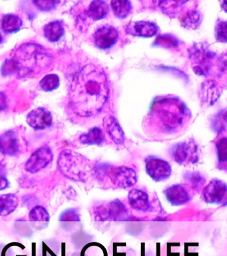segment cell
I'll return each instance as SVG.
<instances>
[{
  "instance_id": "31",
  "label": "cell",
  "mask_w": 227,
  "mask_h": 256,
  "mask_svg": "<svg viewBox=\"0 0 227 256\" xmlns=\"http://www.w3.org/2000/svg\"><path fill=\"white\" fill-rule=\"evenodd\" d=\"M80 214L78 210L75 208L65 210L59 217V221L61 222H80Z\"/></svg>"
},
{
  "instance_id": "22",
  "label": "cell",
  "mask_w": 227,
  "mask_h": 256,
  "mask_svg": "<svg viewBox=\"0 0 227 256\" xmlns=\"http://www.w3.org/2000/svg\"><path fill=\"white\" fill-rule=\"evenodd\" d=\"M109 10V6L103 1H93L87 11V16L93 20H99L106 17Z\"/></svg>"
},
{
  "instance_id": "17",
  "label": "cell",
  "mask_w": 227,
  "mask_h": 256,
  "mask_svg": "<svg viewBox=\"0 0 227 256\" xmlns=\"http://www.w3.org/2000/svg\"><path fill=\"white\" fill-rule=\"evenodd\" d=\"M103 126L111 139L117 144H122L125 142V134L116 118L109 116L103 120Z\"/></svg>"
},
{
  "instance_id": "8",
  "label": "cell",
  "mask_w": 227,
  "mask_h": 256,
  "mask_svg": "<svg viewBox=\"0 0 227 256\" xmlns=\"http://www.w3.org/2000/svg\"><path fill=\"white\" fill-rule=\"evenodd\" d=\"M53 156L50 148L43 146L31 154L25 164V169L31 174L45 169L52 162Z\"/></svg>"
},
{
  "instance_id": "20",
  "label": "cell",
  "mask_w": 227,
  "mask_h": 256,
  "mask_svg": "<svg viewBox=\"0 0 227 256\" xmlns=\"http://www.w3.org/2000/svg\"><path fill=\"white\" fill-rule=\"evenodd\" d=\"M183 178L188 187L197 192L200 191L207 182L205 176L201 172L197 171L186 172L183 174Z\"/></svg>"
},
{
  "instance_id": "24",
  "label": "cell",
  "mask_w": 227,
  "mask_h": 256,
  "mask_svg": "<svg viewBox=\"0 0 227 256\" xmlns=\"http://www.w3.org/2000/svg\"><path fill=\"white\" fill-rule=\"evenodd\" d=\"M105 140L102 130L99 128H93L86 134H83L79 137V141L82 144L87 145H100Z\"/></svg>"
},
{
  "instance_id": "12",
  "label": "cell",
  "mask_w": 227,
  "mask_h": 256,
  "mask_svg": "<svg viewBox=\"0 0 227 256\" xmlns=\"http://www.w3.org/2000/svg\"><path fill=\"white\" fill-rule=\"evenodd\" d=\"M119 38V33L113 26H101L93 35L94 43L97 48L106 50L114 46Z\"/></svg>"
},
{
  "instance_id": "6",
  "label": "cell",
  "mask_w": 227,
  "mask_h": 256,
  "mask_svg": "<svg viewBox=\"0 0 227 256\" xmlns=\"http://www.w3.org/2000/svg\"><path fill=\"white\" fill-rule=\"evenodd\" d=\"M145 170L149 177L157 182L168 179L172 172L168 162L153 156H149L145 160Z\"/></svg>"
},
{
  "instance_id": "33",
  "label": "cell",
  "mask_w": 227,
  "mask_h": 256,
  "mask_svg": "<svg viewBox=\"0 0 227 256\" xmlns=\"http://www.w3.org/2000/svg\"><path fill=\"white\" fill-rule=\"evenodd\" d=\"M33 4L41 11L48 12L53 9L59 2L53 0H37L33 2Z\"/></svg>"
},
{
  "instance_id": "26",
  "label": "cell",
  "mask_w": 227,
  "mask_h": 256,
  "mask_svg": "<svg viewBox=\"0 0 227 256\" xmlns=\"http://www.w3.org/2000/svg\"><path fill=\"white\" fill-rule=\"evenodd\" d=\"M113 13L119 18H126L132 10V5L127 0H115L111 2Z\"/></svg>"
},
{
  "instance_id": "19",
  "label": "cell",
  "mask_w": 227,
  "mask_h": 256,
  "mask_svg": "<svg viewBox=\"0 0 227 256\" xmlns=\"http://www.w3.org/2000/svg\"><path fill=\"white\" fill-rule=\"evenodd\" d=\"M19 200L15 194H7L0 196V216H7L12 214L18 206Z\"/></svg>"
},
{
  "instance_id": "11",
  "label": "cell",
  "mask_w": 227,
  "mask_h": 256,
  "mask_svg": "<svg viewBox=\"0 0 227 256\" xmlns=\"http://www.w3.org/2000/svg\"><path fill=\"white\" fill-rule=\"evenodd\" d=\"M112 183L117 187L128 188L137 183L136 172L132 168L127 166H119L112 168L109 171Z\"/></svg>"
},
{
  "instance_id": "5",
  "label": "cell",
  "mask_w": 227,
  "mask_h": 256,
  "mask_svg": "<svg viewBox=\"0 0 227 256\" xmlns=\"http://www.w3.org/2000/svg\"><path fill=\"white\" fill-rule=\"evenodd\" d=\"M169 152L171 158L179 165H190L199 162V147L193 140H189L175 144Z\"/></svg>"
},
{
  "instance_id": "30",
  "label": "cell",
  "mask_w": 227,
  "mask_h": 256,
  "mask_svg": "<svg viewBox=\"0 0 227 256\" xmlns=\"http://www.w3.org/2000/svg\"><path fill=\"white\" fill-rule=\"evenodd\" d=\"M182 22L185 28L194 29L201 22V14L197 11L189 12L183 18Z\"/></svg>"
},
{
  "instance_id": "10",
  "label": "cell",
  "mask_w": 227,
  "mask_h": 256,
  "mask_svg": "<svg viewBox=\"0 0 227 256\" xmlns=\"http://www.w3.org/2000/svg\"><path fill=\"white\" fill-rule=\"evenodd\" d=\"M227 193L226 183L222 180L214 179L203 190V198L207 203L221 204L226 198Z\"/></svg>"
},
{
  "instance_id": "7",
  "label": "cell",
  "mask_w": 227,
  "mask_h": 256,
  "mask_svg": "<svg viewBox=\"0 0 227 256\" xmlns=\"http://www.w3.org/2000/svg\"><path fill=\"white\" fill-rule=\"evenodd\" d=\"M215 54L205 48L196 47L191 54L194 71L199 75H208L215 61Z\"/></svg>"
},
{
  "instance_id": "15",
  "label": "cell",
  "mask_w": 227,
  "mask_h": 256,
  "mask_svg": "<svg viewBox=\"0 0 227 256\" xmlns=\"http://www.w3.org/2000/svg\"><path fill=\"white\" fill-rule=\"evenodd\" d=\"M158 29V26L154 22L147 21L130 22L126 26L127 33L139 37H153L156 35Z\"/></svg>"
},
{
  "instance_id": "4",
  "label": "cell",
  "mask_w": 227,
  "mask_h": 256,
  "mask_svg": "<svg viewBox=\"0 0 227 256\" xmlns=\"http://www.w3.org/2000/svg\"><path fill=\"white\" fill-rule=\"evenodd\" d=\"M58 170L65 177L74 181L86 180L90 166L84 157L70 150L63 151L57 162Z\"/></svg>"
},
{
  "instance_id": "25",
  "label": "cell",
  "mask_w": 227,
  "mask_h": 256,
  "mask_svg": "<svg viewBox=\"0 0 227 256\" xmlns=\"http://www.w3.org/2000/svg\"><path fill=\"white\" fill-rule=\"evenodd\" d=\"M1 26V29L5 33H15L20 30L22 26V21L19 16L13 14H7L3 16Z\"/></svg>"
},
{
  "instance_id": "34",
  "label": "cell",
  "mask_w": 227,
  "mask_h": 256,
  "mask_svg": "<svg viewBox=\"0 0 227 256\" xmlns=\"http://www.w3.org/2000/svg\"><path fill=\"white\" fill-rule=\"evenodd\" d=\"M216 38L219 42L227 41V22L220 21L217 22L216 26Z\"/></svg>"
},
{
  "instance_id": "13",
  "label": "cell",
  "mask_w": 227,
  "mask_h": 256,
  "mask_svg": "<svg viewBox=\"0 0 227 256\" xmlns=\"http://www.w3.org/2000/svg\"><path fill=\"white\" fill-rule=\"evenodd\" d=\"M167 201L173 206L184 205L191 200V194L187 186L175 184L163 192Z\"/></svg>"
},
{
  "instance_id": "1",
  "label": "cell",
  "mask_w": 227,
  "mask_h": 256,
  "mask_svg": "<svg viewBox=\"0 0 227 256\" xmlns=\"http://www.w3.org/2000/svg\"><path fill=\"white\" fill-rule=\"evenodd\" d=\"M109 88L106 74L95 64H87L73 76L69 86L71 108L81 117L98 114L108 100Z\"/></svg>"
},
{
  "instance_id": "35",
  "label": "cell",
  "mask_w": 227,
  "mask_h": 256,
  "mask_svg": "<svg viewBox=\"0 0 227 256\" xmlns=\"http://www.w3.org/2000/svg\"><path fill=\"white\" fill-rule=\"evenodd\" d=\"M217 152H218L219 161L221 164L227 162V140L223 138L217 145Z\"/></svg>"
},
{
  "instance_id": "9",
  "label": "cell",
  "mask_w": 227,
  "mask_h": 256,
  "mask_svg": "<svg viewBox=\"0 0 227 256\" xmlns=\"http://www.w3.org/2000/svg\"><path fill=\"white\" fill-rule=\"evenodd\" d=\"M22 151L20 137L15 130H9L0 135V154L16 156Z\"/></svg>"
},
{
  "instance_id": "18",
  "label": "cell",
  "mask_w": 227,
  "mask_h": 256,
  "mask_svg": "<svg viewBox=\"0 0 227 256\" xmlns=\"http://www.w3.org/2000/svg\"><path fill=\"white\" fill-rule=\"evenodd\" d=\"M129 205L133 209L139 211L146 212L150 208L148 194L139 189H134L128 194Z\"/></svg>"
},
{
  "instance_id": "32",
  "label": "cell",
  "mask_w": 227,
  "mask_h": 256,
  "mask_svg": "<svg viewBox=\"0 0 227 256\" xmlns=\"http://www.w3.org/2000/svg\"><path fill=\"white\" fill-rule=\"evenodd\" d=\"M61 246L57 242H43V256H59L61 254Z\"/></svg>"
},
{
  "instance_id": "37",
  "label": "cell",
  "mask_w": 227,
  "mask_h": 256,
  "mask_svg": "<svg viewBox=\"0 0 227 256\" xmlns=\"http://www.w3.org/2000/svg\"><path fill=\"white\" fill-rule=\"evenodd\" d=\"M7 106V98L3 92H0V112L6 109Z\"/></svg>"
},
{
  "instance_id": "21",
  "label": "cell",
  "mask_w": 227,
  "mask_h": 256,
  "mask_svg": "<svg viewBox=\"0 0 227 256\" xmlns=\"http://www.w3.org/2000/svg\"><path fill=\"white\" fill-rule=\"evenodd\" d=\"M109 220L119 221L127 215L126 207L122 202L115 200L106 205Z\"/></svg>"
},
{
  "instance_id": "27",
  "label": "cell",
  "mask_w": 227,
  "mask_h": 256,
  "mask_svg": "<svg viewBox=\"0 0 227 256\" xmlns=\"http://www.w3.org/2000/svg\"><path fill=\"white\" fill-rule=\"evenodd\" d=\"M25 246L22 244L13 242L5 246L1 253V256H27L25 254Z\"/></svg>"
},
{
  "instance_id": "16",
  "label": "cell",
  "mask_w": 227,
  "mask_h": 256,
  "mask_svg": "<svg viewBox=\"0 0 227 256\" xmlns=\"http://www.w3.org/2000/svg\"><path fill=\"white\" fill-rule=\"evenodd\" d=\"M29 220L33 228L41 230L48 226L50 216L45 208L37 206L29 212Z\"/></svg>"
},
{
  "instance_id": "28",
  "label": "cell",
  "mask_w": 227,
  "mask_h": 256,
  "mask_svg": "<svg viewBox=\"0 0 227 256\" xmlns=\"http://www.w3.org/2000/svg\"><path fill=\"white\" fill-rule=\"evenodd\" d=\"M39 86L45 92L53 91L59 86V78L56 74H49L41 80Z\"/></svg>"
},
{
  "instance_id": "14",
  "label": "cell",
  "mask_w": 227,
  "mask_h": 256,
  "mask_svg": "<svg viewBox=\"0 0 227 256\" xmlns=\"http://www.w3.org/2000/svg\"><path fill=\"white\" fill-rule=\"evenodd\" d=\"M27 122L34 130H45L50 127L52 124V116L45 108H37L27 115Z\"/></svg>"
},
{
  "instance_id": "2",
  "label": "cell",
  "mask_w": 227,
  "mask_h": 256,
  "mask_svg": "<svg viewBox=\"0 0 227 256\" xmlns=\"http://www.w3.org/2000/svg\"><path fill=\"white\" fill-rule=\"evenodd\" d=\"M191 119L190 110L175 96L155 98L143 120L147 134L157 140H167L180 135Z\"/></svg>"
},
{
  "instance_id": "23",
  "label": "cell",
  "mask_w": 227,
  "mask_h": 256,
  "mask_svg": "<svg viewBox=\"0 0 227 256\" xmlns=\"http://www.w3.org/2000/svg\"><path fill=\"white\" fill-rule=\"evenodd\" d=\"M43 32H44L45 38L49 41L57 42L64 34V28H63L62 22L53 21L45 26Z\"/></svg>"
},
{
  "instance_id": "36",
  "label": "cell",
  "mask_w": 227,
  "mask_h": 256,
  "mask_svg": "<svg viewBox=\"0 0 227 256\" xmlns=\"http://www.w3.org/2000/svg\"><path fill=\"white\" fill-rule=\"evenodd\" d=\"M8 186L9 181L6 178L5 166L0 163V191L6 189Z\"/></svg>"
},
{
  "instance_id": "3",
  "label": "cell",
  "mask_w": 227,
  "mask_h": 256,
  "mask_svg": "<svg viewBox=\"0 0 227 256\" xmlns=\"http://www.w3.org/2000/svg\"><path fill=\"white\" fill-rule=\"evenodd\" d=\"M15 74L20 77L35 75L50 65L51 59L43 48L35 44H25L18 48L12 59Z\"/></svg>"
},
{
  "instance_id": "29",
  "label": "cell",
  "mask_w": 227,
  "mask_h": 256,
  "mask_svg": "<svg viewBox=\"0 0 227 256\" xmlns=\"http://www.w3.org/2000/svg\"><path fill=\"white\" fill-rule=\"evenodd\" d=\"M179 40L171 34H164L157 38L154 45L166 48H173L179 45Z\"/></svg>"
},
{
  "instance_id": "38",
  "label": "cell",
  "mask_w": 227,
  "mask_h": 256,
  "mask_svg": "<svg viewBox=\"0 0 227 256\" xmlns=\"http://www.w3.org/2000/svg\"><path fill=\"white\" fill-rule=\"evenodd\" d=\"M2 41H3L2 36H1V34H0V44H1V42H2Z\"/></svg>"
}]
</instances>
